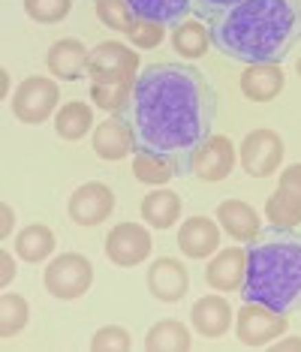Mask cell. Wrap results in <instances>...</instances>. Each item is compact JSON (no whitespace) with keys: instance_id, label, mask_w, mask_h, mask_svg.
I'll return each instance as SVG.
<instances>
[{"instance_id":"cell-19","label":"cell","mask_w":301,"mask_h":352,"mask_svg":"<svg viewBox=\"0 0 301 352\" xmlns=\"http://www.w3.org/2000/svg\"><path fill=\"white\" fill-rule=\"evenodd\" d=\"M287 85L280 63H250L241 73V94L253 102H271Z\"/></svg>"},{"instance_id":"cell-16","label":"cell","mask_w":301,"mask_h":352,"mask_svg":"<svg viewBox=\"0 0 301 352\" xmlns=\"http://www.w3.org/2000/svg\"><path fill=\"white\" fill-rule=\"evenodd\" d=\"M91 145H93V154H97L100 160L118 163V160H124L133 151V133H130V126H126V121L121 115H112L109 121L93 126Z\"/></svg>"},{"instance_id":"cell-3","label":"cell","mask_w":301,"mask_h":352,"mask_svg":"<svg viewBox=\"0 0 301 352\" xmlns=\"http://www.w3.org/2000/svg\"><path fill=\"white\" fill-rule=\"evenodd\" d=\"M241 295L274 314H301V232L289 226L259 229L247 244Z\"/></svg>"},{"instance_id":"cell-34","label":"cell","mask_w":301,"mask_h":352,"mask_svg":"<svg viewBox=\"0 0 301 352\" xmlns=\"http://www.w3.org/2000/svg\"><path fill=\"white\" fill-rule=\"evenodd\" d=\"M244 3V0H193V12L199 15V19L211 21L214 15H220L223 10H229V6H238Z\"/></svg>"},{"instance_id":"cell-28","label":"cell","mask_w":301,"mask_h":352,"mask_svg":"<svg viewBox=\"0 0 301 352\" xmlns=\"http://www.w3.org/2000/svg\"><path fill=\"white\" fill-rule=\"evenodd\" d=\"M27 319H30L27 301L15 292H3V298H0V334L12 338L27 325Z\"/></svg>"},{"instance_id":"cell-5","label":"cell","mask_w":301,"mask_h":352,"mask_svg":"<svg viewBox=\"0 0 301 352\" xmlns=\"http://www.w3.org/2000/svg\"><path fill=\"white\" fill-rule=\"evenodd\" d=\"M60 102V87L49 76H30L12 94V115L21 124H43Z\"/></svg>"},{"instance_id":"cell-37","label":"cell","mask_w":301,"mask_h":352,"mask_svg":"<svg viewBox=\"0 0 301 352\" xmlns=\"http://www.w3.org/2000/svg\"><path fill=\"white\" fill-rule=\"evenodd\" d=\"M274 349H301V338H292V340H277Z\"/></svg>"},{"instance_id":"cell-1","label":"cell","mask_w":301,"mask_h":352,"mask_svg":"<svg viewBox=\"0 0 301 352\" xmlns=\"http://www.w3.org/2000/svg\"><path fill=\"white\" fill-rule=\"evenodd\" d=\"M118 115L133 133V151L166 160L178 178H187L214 135L217 87L199 67L150 63L136 76Z\"/></svg>"},{"instance_id":"cell-4","label":"cell","mask_w":301,"mask_h":352,"mask_svg":"<svg viewBox=\"0 0 301 352\" xmlns=\"http://www.w3.org/2000/svg\"><path fill=\"white\" fill-rule=\"evenodd\" d=\"M49 295L60 301H76L91 289L93 283V265L88 256L82 253H60L45 265V277H43Z\"/></svg>"},{"instance_id":"cell-38","label":"cell","mask_w":301,"mask_h":352,"mask_svg":"<svg viewBox=\"0 0 301 352\" xmlns=\"http://www.w3.org/2000/svg\"><path fill=\"white\" fill-rule=\"evenodd\" d=\"M296 69H298V76H301V60H298V63H296Z\"/></svg>"},{"instance_id":"cell-26","label":"cell","mask_w":301,"mask_h":352,"mask_svg":"<svg viewBox=\"0 0 301 352\" xmlns=\"http://www.w3.org/2000/svg\"><path fill=\"white\" fill-rule=\"evenodd\" d=\"M172 45H175V52L181 54V58L196 60L208 52L211 34H208L205 25H199V21H181V25L172 30Z\"/></svg>"},{"instance_id":"cell-10","label":"cell","mask_w":301,"mask_h":352,"mask_svg":"<svg viewBox=\"0 0 301 352\" xmlns=\"http://www.w3.org/2000/svg\"><path fill=\"white\" fill-rule=\"evenodd\" d=\"M69 217H73L76 226H100L106 217H112L115 211V193L112 187L100 181H88L69 196L67 205Z\"/></svg>"},{"instance_id":"cell-23","label":"cell","mask_w":301,"mask_h":352,"mask_svg":"<svg viewBox=\"0 0 301 352\" xmlns=\"http://www.w3.org/2000/svg\"><path fill=\"white\" fill-rule=\"evenodd\" d=\"M93 130V109L88 102H67L54 115V133L67 142H78Z\"/></svg>"},{"instance_id":"cell-15","label":"cell","mask_w":301,"mask_h":352,"mask_svg":"<svg viewBox=\"0 0 301 352\" xmlns=\"http://www.w3.org/2000/svg\"><path fill=\"white\" fill-rule=\"evenodd\" d=\"M235 169V145L226 139V135H211L205 142V148L199 151L196 157V166H193V175L208 184H217L229 178Z\"/></svg>"},{"instance_id":"cell-25","label":"cell","mask_w":301,"mask_h":352,"mask_svg":"<svg viewBox=\"0 0 301 352\" xmlns=\"http://www.w3.org/2000/svg\"><path fill=\"white\" fill-rule=\"evenodd\" d=\"M54 250V232L43 223H34V226L21 229L19 238H15V253L25 262H45Z\"/></svg>"},{"instance_id":"cell-29","label":"cell","mask_w":301,"mask_h":352,"mask_svg":"<svg viewBox=\"0 0 301 352\" xmlns=\"http://www.w3.org/2000/svg\"><path fill=\"white\" fill-rule=\"evenodd\" d=\"M97 19L118 34H130V28L136 25V15L126 0H97Z\"/></svg>"},{"instance_id":"cell-32","label":"cell","mask_w":301,"mask_h":352,"mask_svg":"<svg viewBox=\"0 0 301 352\" xmlns=\"http://www.w3.org/2000/svg\"><path fill=\"white\" fill-rule=\"evenodd\" d=\"M133 346L130 331L121 325H102L97 334L91 338V349L93 352H126Z\"/></svg>"},{"instance_id":"cell-21","label":"cell","mask_w":301,"mask_h":352,"mask_svg":"<svg viewBox=\"0 0 301 352\" xmlns=\"http://www.w3.org/2000/svg\"><path fill=\"white\" fill-rule=\"evenodd\" d=\"M136 19L157 21L163 28H178L193 12V0H126Z\"/></svg>"},{"instance_id":"cell-11","label":"cell","mask_w":301,"mask_h":352,"mask_svg":"<svg viewBox=\"0 0 301 352\" xmlns=\"http://www.w3.org/2000/svg\"><path fill=\"white\" fill-rule=\"evenodd\" d=\"M265 217L271 226H296L301 223V163L280 172L274 196L265 202Z\"/></svg>"},{"instance_id":"cell-9","label":"cell","mask_w":301,"mask_h":352,"mask_svg":"<svg viewBox=\"0 0 301 352\" xmlns=\"http://www.w3.org/2000/svg\"><path fill=\"white\" fill-rule=\"evenodd\" d=\"M106 256L118 268H133L150 256V232L139 223H118L106 238Z\"/></svg>"},{"instance_id":"cell-33","label":"cell","mask_w":301,"mask_h":352,"mask_svg":"<svg viewBox=\"0 0 301 352\" xmlns=\"http://www.w3.org/2000/svg\"><path fill=\"white\" fill-rule=\"evenodd\" d=\"M130 43L136 49H157V45L166 39V28L157 25V21H145V19H136V25L130 28Z\"/></svg>"},{"instance_id":"cell-30","label":"cell","mask_w":301,"mask_h":352,"mask_svg":"<svg viewBox=\"0 0 301 352\" xmlns=\"http://www.w3.org/2000/svg\"><path fill=\"white\" fill-rule=\"evenodd\" d=\"M73 10V0H25V12L36 25H58Z\"/></svg>"},{"instance_id":"cell-8","label":"cell","mask_w":301,"mask_h":352,"mask_svg":"<svg viewBox=\"0 0 301 352\" xmlns=\"http://www.w3.org/2000/svg\"><path fill=\"white\" fill-rule=\"evenodd\" d=\"M289 328V316L274 314L263 304L244 301V307L235 314V334L244 346H268L271 340L283 338Z\"/></svg>"},{"instance_id":"cell-17","label":"cell","mask_w":301,"mask_h":352,"mask_svg":"<svg viewBox=\"0 0 301 352\" xmlns=\"http://www.w3.org/2000/svg\"><path fill=\"white\" fill-rule=\"evenodd\" d=\"M190 319H193V328L202 334V338H223L235 319V310L229 307V301L223 295H202L199 301L190 310Z\"/></svg>"},{"instance_id":"cell-36","label":"cell","mask_w":301,"mask_h":352,"mask_svg":"<svg viewBox=\"0 0 301 352\" xmlns=\"http://www.w3.org/2000/svg\"><path fill=\"white\" fill-rule=\"evenodd\" d=\"M12 220H15L12 208H10V205H6V202H3V238H6V235H10V223H12Z\"/></svg>"},{"instance_id":"cell-12","label":"cell","mask_w":301,"mask_h":352,"mask_svg":"<svg viewBox=\"0 0 301 352\" xmlns=\"http://www.w3.org/2000/svg\"><path fill=\"white\" fill-rule=\"evenodd\" d=\"M247 277V250L244 247H226L205 265V283L217 292H241Z\"/></svg>"},{"instance_id":"cell-24","label":"cell","mask_w":301,"mask_h":352,"mask_svg":"<svg viewBox=\"0 0 301 352\" xmlns=\"http://www.w3.org/2000/svg\"><path fill=\"white\" fill-rule=\"evenodd\" d=\"M193 346L190 331L178 319H160L157 325L148 328L145 334V349L148 352H187Z\"/></svg>"},{"instance_id":"cell-20","label":"cell","mask_w":301,"mask_h":352,"mask_svg":"<svg viewBox=\"0 0 301 352\" xmlns=\"http://www.w3.org/2000/svg\"><path fill=\"white\" fill-rule=\"evenodd\" d=\"M217 220L223 232L235 241H253L259 235V214L256 208L241 202V199H226V202L217 205Z\"/></svg>"},{"instance_id":"cell-7","label":"cell","mask_w":301,"mask_h":352,"mask_svg":"<svg viewBox=\"0 0 301 352\" xmlns=\"http://www.w3.org/2000/svg\"><path fill=\"white\" fill-rule=\"evenodd\" d=\"M283 154H287V145L274 130H253L244 135V142L238 145V160L241 169L250 175V178H271V175L280 169Z\"/></svg>"},{"instance_id":"cell-31","label":"cell","mask_w":301,"mask_h":352,"mask_svg":"<svg viewBox=\"0 0 301 352\" xmlns=\"http://www.w3.org/2000/svg\"><path fill=\"white\" fill-rule=\"evenodd\" d=\"M136 82V78H133ZM133 82H124V85H91V97H93V106L109 111V115H118L124 109L126 97L133 91Z\"/></svg>"},{"instance_id":"cell-22","label":"cell","mask_w":301,"mask_h":352,"mask_svg":"<svg viewBox=\"0 0 301 352\" xmlns=\"http://www.w3.org/2000/svg\"><path fill=\"white\" fill-rule=\"evenodd\" d=\"M142 217H145L148 226L154 229H172L181 217V196L175 193V190H154V193H148L145 199H142Z\"/></svg>"},{"instance_id":"cell-6","label":"cell","mask_w":301,"mask_h":352,"mask_svg":"<svg viewBox=\"0 0 301 352\" xmlns=\"http://www.w3.org/2000/svg\"><path fill=\"white\" fill-rule=\"evenodd\" d=\"M139 76V54L124 43H100L91 52L88 78L93 85H124Z\"/></svg>"},{"instance_id":"cell-18","label":"cell","mask_w":301,"mask_h":352,"mask_svg":"<svg viewBox=\"0 0 301 352\" xmlns=\"http://www.w3.org/2000/svg\"><path fill=\"white\" fill-rule=\"evenodd\" d=\"M178 247L187 259H205L217 253L220 247V229L211 217H190L178 229Z\"/></svg>"},{"instance_id":"cell-14","label":"cell","mask_w":301,"mask_h":352,"mask_svg":"<svg viewBox=\"0 0 301 352\" xmlns=\"http://www.w3.org/2000/svg\"><path fill=\"white\" fill-rule=\"evenodd\" d=\"M88 60L91 52L78 39H58L45 54V67L60 82H76V78L88 76Z\"/></svg>"},{"instance_id":"cell-35","label":"cell","mask_w":301,"mask_h":352,"mask_svg":"<svg viewBox=\"0 0 301 352\" xmlns=\"http://www.w3.org/2000/svg\"><path fill=\"white\" fill-rule=\"evenodd\" d=\"M0 262H3V277H0V283L3 286H10V280L15 277V262H12V256L10 253H0Z\"/></svg>"},{"instance_id":"cell-27","label":"cell","mask_w":301,"mask_h":352,"mask_svg":"<svg viewBox=\"0 0 301 352\" xmlns=\"http://www.w3.org/2000/svg\"><path fill=\"white\" fill-rule=\"evenodd\" d=\"M133 178L139 184H148V187H163L172 178H178V175L166 160L145 154V151H136V157H133Z\"/></svg>"},{"instance_id":"cell-13","label":"cell","mask_w":301,"mask_h":352,"mask_svg":"<svg viewBox=\"0 0 301 352\" xmlns=\"http://www.w3.org/2000/svg\"><path fill=\"white\" fill-rule=\"evenodd\" d=\"M148 289L157 301H166V304L181 301L190 289L187 268L178 259H172V256H163V259H157L148 268Z\"/></svg>"},{"instance_id":"cell-2","label":"cell","mask_w":301,"mask_h":352,"mask_svg":"<svg viewBox=\"0 0 301 352\" xmlns=\"http://www.w3.org/2000/svg\"><path fill=\"white\" fill-rule=\"evenodd\" d=\"M211 45L238 63H283L301 43V0H244L208 21Z\"/></svg>"}]
</instances>
